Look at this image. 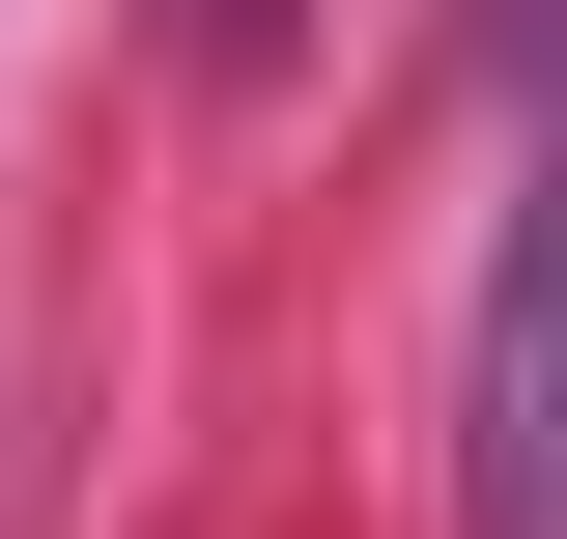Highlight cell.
Returning a JSON list of instances; mask_svg holds the SVG:
<instances>
[{
	"label": "cell",
	"instance_id": "1",
	"mask_svg": "<svg viewBox=\"0 0 567 539\" xmlns=\"http://www.w3.org/2000/svg\"><path fill=\"white\" fill-rule=\"evenodd\" d=\"M454 539H567V256L483 227V340H454Z\"/></svg>",
	"mask_w": 567,
	"mask_h": 539
}]
</instances>
